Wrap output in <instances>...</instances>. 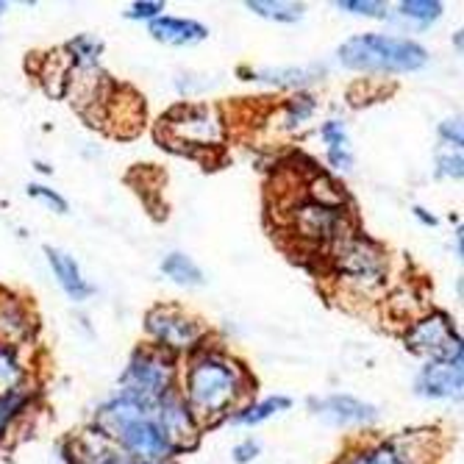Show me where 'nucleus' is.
<instances>
[{"instance_id":"nucleus-1","label":"nucleus","mask_w":464,"mask_h":464,"mask_svg":"<svg viewBox=\"0 0 464 464\" xmlns=\"http://www.w3.org/2000/svg\"><path fill=\"white\" fill-rule=\"evenodd\" d=\"M98 429L103 437L117 440L129 453L140 456L142 464H161L176 453L156 426L153 406L137 403L125 395L109 401L98 411Z\"/></svg>"},{"instance_id":"nucleus-2","label":"nucleus","mask_w":464,"mask_h":464,"mask_svg":"<svg viewBox=\"0 0 464 464\" xmlns=\"http://www.w3.org/2000/svg\"><path fill=\"white\" fill-rule=\"evenodd\" d=\"M187 409L195 420H218L245 392V375L237 362L203 353L187 372Z\"/></svg>"},{"instance_id":"nucleus-3","label":"nucleus","mask_w":464,"mask_h":464,"mask_svg":"<svg viewBox=\"0 0 464 464\" xmlns=\"http://www.w3.org/2000/svg\"><path fill=\"white\" fill-rule=\"evenodd\" d=\"M340 62L348 70L362 72H411L426 67L429 53L423 45L401 36H384V34H359L343 42Z\"/></svg>"},{"instance_id":"nucleus-4","label":"nucleus","mask_w":464,"mask_h":464,"mask_svg":"<svg viewBox=\"0 0 464 464\" xmlns=\"http://www.w3.org/2000/svg\"><path fill=\"white\" fill-rule=\"evenodd\" d=\"M161 134L173 148H218L226 140V125L215 106H179L161 120Z\"/></svg>"},{"instance_id":"nucleus-5","label":"nucleus","mask_w":464,"mask_h":464,"mask_svg":"<svg viewBox=\"0 0 464 464\" xmlns=\"http://www.w3.org/2000/svg\"><path fill=\"white\" fill-rule=\"evenodd\" d=\"M173 375L176 364L167 351H137L129 370L122 372V392L125 398H131L145 406H156L161 398L170 395L173 390Z\"/></svg>"},{"instance_id":"nucleus-6","label":"nucleus","mask_w":464,"mask_h":464,"mask_svg":"<svg viewBox=\"0 0 464 464\" xmlns=\"http://www.w3.org/2000/svg\"><path fill=\"white\" fill-rule=\"evenodd\" d=\"M334 265L343 273L345 281H351L359 289L382 286L387 276V259L370 239L362 237H345L334 245Z\"/></svg>"},{"instance_id":"nucleus-7","label":"nucleus","mask_w":464,"mask_h":464,"mask_svg":"<svg viewBox=\"0 0 464 464\" xmlns=\"http://www.w3.org/2000/svg\"><path fill=\"white\" fill-rule=\"evenodd\" d=\"M406 348L431 356V362H461V343L450 325V317L442 312H431L409 325Z\"/></svg>"},{"instance_id":"nucleus-8","label":"nucleus","mask_w":464,"mask_h":464,"mask_svg":"<svg viewBox=\"0 0 464 464\" xmlns=\"http://www.w3.org/2000/svg\"><path fill=\"white\" fill-rule=\"evenodd\" d=\"M292 226L301 239H309L314 245H325V242L336 245L351 234L345 208L314 203V200H306V203L292 208Z\"/></svg>"},{"instance_id":"nucleus-9","label":"nucleus","mask_w":464,"mask_h":464,"mask_svg":"<svg viewBox=\"0 0 464 464\" xmlns=\"http://www.w3.org/2000/svg\"><path fill=\"white\" fill-rule=\"evenodd\" d=\"M148 331L159 343L161 351H189L200 336L203 328L198 325V320H192L189 314H184L181 309L173 306H159L148 314Z\"/></svg>"},{"instance_id":"nucleus-10","label":"nucleus","mask_w":464,"mask_h":464,"mask_svg":"<svg viewBox=\"0 0 464 464\" xmlns=\"http://www.w3.org/2000/svg\"><path fill=\"white\" fill-rule=\"evenodd\" d=\"M153 420L161 431V437L167 440L173 450H181V448H189L195 445L198 440V423L195 417L189 414L187 403L179 398V395H167L161 398L156 406H153Z\"/></svg>"},{"instance_id":"nucleus-11","label":"nucleus","mask_w":464,"mask_h":464,"mask_svg":"<svg viewBox=\"0 0 464 464\" xmlns=\"http://www.w3.org/2000/svg\"><path fill=\"white\" fill-rule=\"evenodd\" d=\"M464 384V370L461 362H429L423 372L417 375V395L442 401V398H459Z\"/></svg>"},{"instance_id":"nucleus-12","label":"nucleus","mask_w":464,"mask_h":464,"mask_svg":"<svg viewBox=\"0 0 464 464\" xmlns=\"http://www.w3.org/2000/svg\"><path fill=\"white\" fill-rule=\"evenodd\" d=\"M312 406L334 426H364L375 420V406L356 401L351 395H331L325 401H312Z\"/></svg>"},{"instance_id":"nucleus-13","label":"nucleus","mask_w":464,"mask_h":464,"mask_svg":"<svg viewBox=\"0 0 464 464\" xmlns=\"http://www.w3.org/2000/svg\"><path fill=\"white\" fill-rule=\"evenodd\" d=\"M150 36L164 45H198L208 36V28L195 23V20H181V17H156L148 25Z\"/></svg>"},{"instance_id":"nucleus-14","label":"nucleus","mask_w":464,"mask_h":464,"mask_svg":"<svg viewBox=\"0 0 464 464\" xmlns=\"http://www.w3.org/2000/svg\"><path fill=\"white\" fill-rule=\"evenodd\" d=\"M45 256L51 262V270L59 281V286L70 295L72 301H87L92 295V286L87 284V278L81 276V267L75 265V259L64 250H56V247H45Z\"/></svg>"},{"instance_id":"nucleus-15","label":"nucleus","mask_w":464,"mask_h":464,"mask_svg":"<svg viewBox=\"0 0 464 464\" xmlns=\"http://www.w3.org/2000/svg\"><path fill=\"white\" fill-rule=\"evenodd\" d=\"M417 440H392V442H384L372 450H364L359 456H353L348 464H420V456H417Z\"/></svg>"},{"instance_id":"nucleus-16","label":"nucleus","mask_w":464,"mask_h":464,"mask_svg":"<svg viewBox=\"0 0 464 464\" xmlns=\"http://www.w3.org/2000/svg\"><path fill=\"white\" fill-rule=\"evenodd\" d=\"M25 334H28L25 309L14 298L0 301V340H4V345H12V343L23 340Z\"/></svg>"},{"instance_id":"nucleus-17","label":"nucleus","mask_w":464,"mask_h":464,"mask_svg":"<svg viewBox=\"0 0 464 464\" xmlns=\"http://www.w3.org/2000/svg\"><path fill=\"white\" fill-rule=\"evenodd\" d=\"M161 273H164L167 278H173L179 286H200V284H203L200 267H198L189 256H184V253H170V256H164Z\"/></svg>"},{"instance_id":"nucleus-18","label":"nucleus","mask_w":464,"mask_h":464,"mask_svg":"<svg viewBox=\"0 0 464 464\" xmlns=\"http://www.w3.org/2000/svg\"><path fill=\"white\" fill-rule=\"evenodd\" d=\"M289 406H292V401L284 398V395L267 398V401H262V403H253V406L237 411V414L231 417V423H237V426H259V423H265V420H270L273 414L286 411Z\"/></svg>"},{"instance_id":"nucleus-19","label":"nucleus","mask_w":464,"mask_h":464,"mask_svg":"<svg viewBox=\"0 0 464 464\" xmlns=\"http://www.w3.org/2000/svg\"><path fill=\"white\" fill-rule=\"evenodd\" d=\"M247 9L256 12L259 17L276 20V23H298L304 17L301 4H286V0H247Z\"/></svg>"},{"instance_id":"nucleus-20","label":"nucleus","mask_w":464,"mask_h":464,"mask_svg":"<svg viewBox=\"0 0 464 464\" xmlns=\"http://www.w3.org/2000/svg\"><path fill=\"white\" fill-rule=\"evenodd\" d=\"M20 382H23V367H20L17 351L12 345L0 343V398L17 392Z\"/></svg>"},{"instance_id":"nucleus-21","label":"nucleus","mask_w":464,"mask_h":464,"mask_svg":"<svg viewBox=\"0 0 464 464\" xmlns=\"http://www.w3.org/2000/svg\"><path fill=\"white\" fill-rule=\"evenodd\" d=\"M401 14L414 20V23H420V25H429V23L440 20L442 4H437V0H403Z\"/></svg>"},{"instance_id":"nucleus-22","label":"nucleus","mask_w":464,"mask_h":464,"mask_svg":"<svg viewBox=\"0 0 464 464\" xmlns=\"http://www.w3.org/2000/svg\"><path fill=\"white\" fill-rule=\"evenodd\" d=\"M317 75V70H265L256 72L259 81H270V83H284V87H298V83H306Z\"/></svg>"},{"instance_id":"nucleus-23","label":"nucleus","mask_w":464,"mask_h":464,"mask_svg":"<svg viewBox=\"0 0 464 464\" xmlns=\"http://www.w3.org/2000/svg\"><path fill=\"white\" fill-rule=\"evenodd\" d=\"M336 9L359 14V17H372V20H387L390 17L387 4H375V0H340Z\"/></svg>"},{"instance_id":"nucleus-24","label":"nucleus","mask_w":464,"mask_h":464,"mask_svg":"<svg viewBox=\"0 0 464 464\" xmlns=\"http://www.w3.org/2000/svg\"><path fill=\"white\" fill-rule=\"evenodd\" d=\"M284 114H286V129H298V125H304V122L314 114V101H312L309 95L292 98V101L284 106Z\"/></svg>"},{"instance_id":"nucleus-25","label":"nucleus","mask_w":464,"mask_h":464,"mask_svg":"<svg viewBox=\"0 0 464 464\" xmlns=\"http://www.w3.org/2000/svg\"><path fill=\"white\" fill-rule=\"evenodd\" d=\"M320 137L325 140L328 150H351L348 131H345V125L340 120H328L323 129H320Z\"/></svg>"},{"instance_id":"nucleus-26","label":"nucleus","mask_w":464,"mask_h":464,"mask_svg":"<svg viewBox=\"0 0 464 464\" xmlns=\"http://www.w3.org/2000/svg\"><path fill=\"white\" fill-rule=\"evenodd\" d=\"M23 403H25V395H20V392L0 398V434H4V429L9 426V420L23 409Z\"/></svg>"},{"instance_id":"nucleus-27","label":"nucleus","mask_w":464,"mask_h":464,"mask_svg":"<svg viewBox=\"0 0 464 464\" xmlns=\"http://www.w3.org/2000/svg\"><path fill=\"white\" fill-rule=\"evenodd\" d=\"M28 195H31V198H39V200H45L51 208H56L59 215H64V212H67V200H64L62 195H56L53 189H48V187L31 184V187H28Z\"/></svg>"},{"instance_id":"nucleus-28","label":"nucleus","mask_w":464,"mask_h":464,"mask_svg":"<svg viewBox=\"0 0 464 464\" xmlns=\"http://www.w3.org/2000/svg\"><path fill=\"white\" fill-rule=\"evenodd\" d=\"M461 167H464V161H461V153L456 150V153H445V156H440V176H445V179H461Z\"/></svg>"},{"instance_id":"nucleus-29","label":"nucleus","mask_w":464,"mask_h":464,"mask_svg":"<svg viewBox=\"0 0 464 464\" xmlns=\"http://www.w3.org/2000/svg\"><path fill=\"white\" fill-rule=\"evenodd\" d=\"M440 134H442V140L445 142H450L453 148H461V120L456 117V120H445L442 125H440Z\"/></svg>"},{"instance_id":"nucleus-30","label":"nucleus","mask_w":464,"mask_h":464,"mask_svg":"<svg viewBox=\"0 0 464 464\" xmlns=\"http://www.w3.org/2000/svg\"><path fill=\"white\" fill-rule=\"evenodd\" d=\"M159 12H164L161 4H134L131 12H129V17L131 20H156Z\"/></svg>"},{"instance_id":"nucleus-31","label":"nucleus","mask_w":464,"mask_h":464,"mask_svg":"<svg viewBox=\"0 0 464 464\" xmlns=\"http://www.w3.org/2000/svg\"><path fill=\"white\" fill-rule=\"evenodd\" d=\"M256 453H259V442H253V440L239 442V445L234 448V459H237L239 464H247L250 459H256Z\"/></svg>"},{"instance_id":"nucleus-32","label":"nucleus","mask_w":464,"mask_h":464,"mask_svg":"<svg viewBox=\"0 0 464 464\" xmlns=\"http://www.w3.org/2000/svg\"><path fill=\"white\" fill-rule=\"evenodd\" d=\"M414 215H417L420 220H423V223H429V226H437V220H434V218H429V215H426V212H423V208H420V206L414 208Z\"/></svg>"},{"instance_id":"nucleus-33","label":"nucleus","mask_w":464,"mask_h":464,"mask_svg":"<svg viewBox=\"0 0 464 464\" xmlns=\"http://www.w3.org/2000/svg\"><path fill=\"white\" fill-rule=\"evenodd\" d=\"M6 12V4H0V14H4Z\"/></svg>"}]
</instances>
